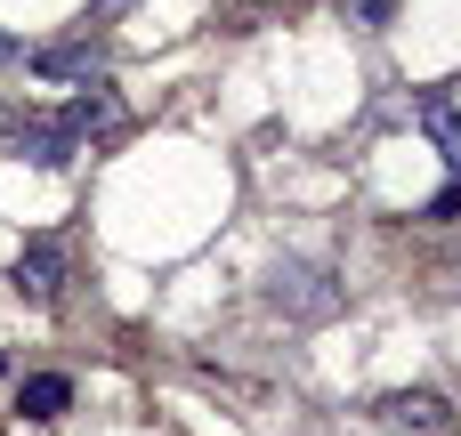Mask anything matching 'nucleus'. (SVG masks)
<instances>
[{"mask_svg":"<svg viewBox=\"0 0 461 436\" xmlns=\"http://www.w3.org/2000/svg\"><path fill=\"white\" fill-rule=\"evenodd\" d=\"M267 307L292 316V324H324V316L340 307V291H332L324 267H308V259H276V267H267Z\"/></svg>","mask_w":461,"mask_h":436,"instance_id":"obj_1","label":"nucleus"},{"mask_svg":"<svg viewBox=\"0 0 461 436\" xmlns=\"http://www.w3.org/2000/svg\"><path fill=\"white\" fill-rule=\"evenodd\" d=\"M8 154L32 162V170H65V162L81 154V138H73L65 121H41V113H32V121H8Z\"/></svg>","mask_w":461,"mask_h":436,"instance_id":"obj_2","label":"nucleus"},{"mask_svg":"<svg viewBox=\"0 0 461 436\" xmlns=\"http://www.w3.org/2000/svg\"><path fill=\"white\" fill-rule=\"evenodd\" d=\"M381 421L397 436H446L454 429V413H446L438 388H397V396H381Z\"/></svg>","mask_w":461,"mask_h":436,"instance_id":"obj_3","label":"nucleus"},{"mask_svg":"<svg viewBox=\"0 0 461 436\" xmlns=\"http://www.w3.org/2000/svg\"><path fill=\"white\" fill-rule=\"evenodd\" d=\"M57 283H65V251H57L49 235H32V243L16 251V291H24V299H57Z\"/></svg>","mask_w":461,"mask_h":436,"instance_id":"obj_4","label":"nucleus"},{"mask_svg":"<svg viewBox=\"0 0 461 436\" xmlns=\"http://www.w3.org/2000/svg\"><path fill=\"white\" fill-rule=\"evenodd\" d=\"M57 121H65L73 138H97V129H113V121H122V97H113V81H81V97H73Z\"/></svg>","mask_w":461,"mask_h":436,"instance_id":"obj_5","label":"nucleus"},{"mask_svg":"<svg viewBox=\"0 0 461 436\" xmlns=\"http://www.w3.org/2000/svg\"><path fill=\"white\" fill-rule=\"evenodd\" d=\"M65 405H73V380H65V372H32V380L16 388V413H24V421H57Z\"/></svg>","mask_w":461,"mask_h":436,"instance_id":"obj_6","label":"nucleus"},{"mask_svg":"<svg viewBox=\"0 0 461 436\" xmlns=\"http://www.w3.org/2000/svg\"><path fill=\"white\" fill-rule=\"evenodd\" d=\"M421 129L446 146V162H454V178H461V113H454V97H429V105H421Z\"/></svg>","mask_w":461,"mask_h":436,"instance_id":"obj_7","label":"nucleus"},{"mask_svg":"<svg viewBox=\"0 0 461 436\" xmlns=\"http://www.w3.org/2000/svg\"><path fill=\"white\" fill-rule=\"evenodd\" d=\"M32 73H41V81H73V73H89V40H49V49L32 57Z\"/></svg>","mask_w":461,"mask_h":436,"instance_id":"obj_8","label":"nucleus"},{"mask_svg":"<svg viewBox=\"0 0 461 436\" xmlns=\"http://www.w3.org/2000/svg\"><path fill=\"white\" fill-rule=\"evenodd\" d=\"M348 16H357V24H389V16H397V0H348Z\"/></svg>","mask_w":461,"mask_h":436,"instance_id":"obj_9","label":"nucleus"},{"mask_svg":"<svg viewBox=\"0 0 461 436\" xmlns=\"http://www.w3.org/2000/svg\"><path fill=\"white\" fill-rule=\"evenodd\" d=\"M454 210H461V178H454V186H438V194H429V210H421V218H454Z\"/></svg>","mask_w":461,"mask_h":436,"instance_id":"obj_10","label":"nucleus"},{"mask_svg":"<svg viewBox=\"0 0 461 436\" xmlns=\"http://www.w3.org/2000/svg\"><path fill=\"white\" fill-rule=\"evenodd\" d=\"M0 65H16V40H8V32H0Z\"/></svg>","mask_w":461,"mask_h":436,"instance_id":"obj_11","label":"nucleus"},{"mask_svg":"<svg viewBox=\"0 0 461 436\" xmlns=\"http://www.w3.org/2000/svg\"><path fill=\"white\" fill-rule=\"evenodd\" d=\"M105 8H130V0H105Z\"/></svg>","mask_w":461,"mask_h":436,"instance_id":"obj_12","label":"nucleus"},{"mask_svg":"<svg viewBox=\"0 0 461 436\" xmlns=\"http://www.w3.org/2000/svg\"><path fill=\"white\" fill-rule=\"evenodd\" d=\"M0 372H8V364H0Z\"/></svg>","mask_w":461,"mask_h":436,"instance_id":"obj_13","label":"nucleus"}]
</instances>
